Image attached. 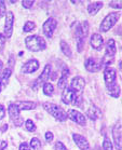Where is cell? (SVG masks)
Masks as SVG:
<instances>
[{
	"label": "cell",
	"instance_id": "1",
	"mask_svg": "<svg viewBox=\"0 0 122 150\" xmlns=\"http://www.w3.org/2000/svg\"><path fill=\"white\" fill-rule=\"evenodd\" d=\"M25 45L27 49L31 52H39L43 51L47 48V43L45 40L41 36L38 35H33V36H28L25 39Z\"/></svg>",
	"mask_w": 122,
	"mask_h": 150
},
{
	"label": "cell",
	"instance_id": "2",
	"mask_svg": "<svg viewBox=\"0 0 122 150\" xmlns=\"http://www.w3.org/2000/svg\"><path fill=\"white\" fill-rule=\"evenodd\" d=\"M43 108L47 110V112H49L52 117H54L55 119L58 120V121L63 122L67 119V113L65 112V110L54 103H44Z\"/></svg>",
	"mask_w": 122,
	"mask_h": 150
},
{
	"label": "cell",
	"instance_id": "3",
	"mask_svg": "<svg viewBox=\"0 0 122 150\" xmlns=\"http://www.w3.org/2000/svg\"><path fill=\"white\" fill-rule=\"evenodd\" d=\"M62 100L66 105H74V106H80L81 104V96L77 95V93L75 91H72L70 88L66 86L63 90L62 93Z\"/></svg>",
	"mask_w": 122,
	"mask_h": 150
},
{
	"label": "cell",
	"instance_id": "4",
	"mask_svg": "<svg viewBox=\"0 0 122 150\" xmlns=\"http://www.w3.org/2000/svg\"><path fill=\"white\" fill-rule=\"evenodd\" d=\"M119 17H120V12H111L108 15H106V17L103 20L102 23H101L99 30L102 31V33L108 31L110 28H112L115 26V24L118 22Z\"/></svg>",
	"mask_w": 122,
	"mask_h": 150
},
{
	"label": "cell",
	"instance_id": "5",
	"mask_svg": "<svg viewBox=\"0 0 122 150\" xmlns=\"http://www.w3.org/2000/svg\"><path fill=\"white\" fill-rule=\"evenodd\" d=\"M8 113L10 119L12 120V122L14 123L15 126H22L24 123V119L21 117L20 110L16 107V105L14 103H11L10 105L8 106Z\"/></svg>",
	"mask_w": 122,
	"mask_h": 150
},
{
	"label": "cell",
	"instance_id": "6",
	"mask_svg": "<svg viewBox=\"0 0 122 150\" xmlns=\"http://www.w3.org/2000/svg\"><path fill=\"white\" fill-rule=\"evenodd\" d=\"M56 26H57V21L55 20L54 17H49L43 23V26H42L44 36L49 39H51L53 37L55 29H56Z\"/></svg>",
	"mask_w": 122,
	"mask_h": 150
},
{
	"label": "cell",
	"instance_id": "7",
	"mask_svg": "<svg viewBox=\"0 0 122 150\" xmlns=\"http://www.w3.org/2000/svg\"><path fill=\"white\" fill-rule=\"evenodd\" d=\"M13 24H14V14L13 12H7L6 14V20H4V36L6 39L11 38L13 34Z\"/></svg>",
	"mask_w": 122,
	"mask_h": 150
},
{
	"label": "cell",
	"instance_id": "8",
	"mask_svg": "<svg viewBox=\"0 0 122 150\" xmlns=\"http://www.w3.org/2000/svg\"><path fill=\"white\" fill-rule=\"evenodd\" d=\"M112 139L115 143L117 150H122V133H121V122L116 123V125L112 129Z\"/></svg>",
	"mask_w": 122,
	"mask_h": 150
},
{
	"label": "cell",
	"instance_id": "9",
	"mask_svg": "<svg viewBox=\"0 0 122 150\" xmlns=\"http://www.w3.org/2000/svg\"><path fill=\"white\" fill-rule=\"evenodd\" d=\"M102 61L99 59V58L95 57H90L88 58L84 63V67L85 69L90 72H97L101 70L102 68Z\"/></svg>",
	"mask_w": 122,
	"mask_h": 150
},
{
	"label": "cell",
	"instance_id": "10",
	"mask_svg": "<svg viewBox=\"0 0 122 150\" xmlns=\"http://www.w3.org/2000/svg\"><path fill=\"white\" fill-rule=\"evenodd\" d=\"M116 79H117V74H116L115 69L106 67L104 70V80H105L106 88H110L112 85H115L117 83Z\"/></svg>",
	"mask_w": 122,
	"mask_h": 150
},
{
	"label": "cell",
	"instance_id": "11",
	"mask_svg": "<svg viewBox=\"0 0 122 150\" xmlns=\"http://www.w3.org/2000/svg\"><path fill=\"white\" fill-rule=\"evenodd\" d=\"M67 117L71 121H74L76 122L77 124L81 126H84L87 124V118L84 117V115H82L80 111L78 110H75V109H70L69 111L67 112Z\"/></svg>",
	"mask_w": 122,
	"mask_h": 150
},
{
	"label": "cell",
	"instance_id": "12",
	"mask_svg": "<svg viewBox=\"0 0 122 150\" xmlns=\"http://www.w3.org/2000/svg\"><path fill=\"white\" fill-rule=\"evenodd\" d=\"M51 71H52V67L50 64H47V65L44 66L43 68V71H42V74H41L39 77H38V79L36 80V81L34 82V89L37 90V88L39 86V85L41 84V83H45V82L50 79V76H51Z\"/></svg>",
	"mask_w": 122,
	"mask_h": 150
},
{
	"label": "cell",
	"instance_id": "13",
	"mask_svg": "<svg viewBox=\"0 0 122 150\" xmlns=\"http://www.w3.org/2000/svg\"><path fill=\"white\" fill-rule=\"evenodd\" d=\"M88 35H89V23L87 21H83V22L78 24V26L76 27V31H75L76 40L77 39L85 40V38L88 37Z\"/></svg>",
	"mask_w": 122,
	"mask_h": 150
},
{
	"label": "cell",
	"instance_id": "14",
	"mask_svg": "<svg viewBox=\"0 0 122 150\" xmlns=\"http://www.w3.org/2000/svg\"><path fill=\"white\" fill-rule=\"evenodd\" d=\"M85 86V80L80 76L74 77L70 81V89L75 91L76 93H81L84 90Z\"/></svg>",
	"mask_w": 122,
	"mask_h": 150
},
{
	"label": "cell",
	"instance_id": "15",
	"mask_svg": "<svg viewBox=\"0 0 122 150\" xmlns=\"http://www.w3.org/2000/svg\"><path fill=\"white\" fill-rule=\"evenodd\" d=\"M39 62L36 59V58H33V59H29L27 61L23 66H22V72L23 74H33V72H36L39 69Z\"/></svg>",
	"mask_w": 122,
	"mask_h": 150
},
{
	"label": "cell",
	"instance_id": "16",
	"mask_svg": "<svg viewBox=\"0 0 122 150\" xmlns=\"http://www.w3.org/2000/svg\"><path fill=\"white\" fill-rule=\"evenodd\" d=\"M72 138H74V142L80 150H90V144L84 136H82L80 134L74 133L72 134Z\"/></svg>",
	"mask_w": 122,
	"mask_h": 150
},
{
	"label": "cell",
	"instance_id": "17",
	"mask_svg": "<svg viewBox=\"0 0 122 150\" xmlns=\"http://www.w3.org/2000/svg\"><path fill=\"white\" fill-rule=\"evenodd\" d=\"M90 43L94 50H97V51L102 50L103 45H104V39H103L102 35L93 34L91 36V39H90Z\"/></svg>",
	"mask_w": 122,
	"mask_h": 150
},
{
	"label": "cell",
	"instance_id": "18",
	"mask_svg": "<svg viewBox=\"0 0 122 150\" xmlns=\"http://www.w3.org/2000/svg\"><path fill=\"white\" fill-rule=\"evenodd\" d=\"M87 116L92 121H96V120H99L102 117V111H101V109H99L97 106L92 104L89 107V109L87 110Z\"/></svg>",
	"mask_w": 122,
	"mask_h": 150
},
{
	"label": "cell",
	"instance_id": "19",
	"mask_svg": "<svg viewBox=\"0 0 122 150\" xmlns=\"http://www.w3.org/2000/svg\"><path fill=\"white\" fill-rule=\"evenodd\" d=\"M69 75H70V71H69L68 67L65 66L64 68H63V70H62L61 78L58 79V82H57V86L61 90H64L67 86V79L69 77Z\"/></svg>",
	"mask_w": 122,
	"mask_h": 150
},
{
	"label": "cell",
	"instance_id": "20",
	"mask_svg": "<svg viewBox=\"0 0 122 150\" xmlns=\"http://www.w3.org/2000/svg\"><path fill=\"white\" fill-rule=\"evenodd\" d=\"M18 110H33L36 108V103L34 102H28V100H20V102L14 103Z\"/></svg>",
	"mask_w": 122,
	"mask_h": 150
},
{
	"label": "cell",
	"instance_id": "21",
	"mask_svg": "<svg viewBox=\"0 0 122 150\" xmlns=\"http://www.w3.org/2000/svg\"><path fill=\"white\" fill-rule=\"evenodd\" d=\"M116 53H117V47H116V42L113 39H109L106 43V53L105 55L110 56V57H115Z\"/></svg>",
	"mask_w": 122,
	"mask_h": 150
},
{
	"label": "cell",
	"instance_id": "22",
	"mask_svg": "<svg viewBox=\"0 0 122 150\" xmlns=\"http://www.w3.org/2000/svg\"><path fill=\"white\" fill-rule=\"evenodd\" d=\"M104 4H103L102 1H96V2H92L88 6V12L89 14H91V15H95V14L97 13L101 9L103 8Z\"/></svg>",
	"mask_w": 122,
	"mask_h": 150
},
{
	"label": "cell",
	"instance_id": "23",
	"mask_svg": "<svg viewBox=\"0 0 122 150\" xmlns=\"http://www.w3.org/2000/svg\"><path fill=\"white\" fill-rule=\"evenodd\" d=\"M11 75H12L11 68H6L4 70H2V74L0 76V83L2 84V86H6V85L8 84Z\"/></svg>",
	"mask_w": 122,
	"mask_h": 150
},
{
	"label": "cell",
	"instance_id": "24",
	"mask_svg": "<svg viewBox=\"0 0 122 150\" xmlns=\"http://www.w3.org/2000/svg\"><path fill=\"white\" fill-rule=\"evenodd\" d=\"M107 92L110 96L118 98V97H120V94H121V88L118 83H116L115 85H112L110 88H107Z\"/></svg>",
	"mask_w": 122,
	"mask_h": 150
},
{
	"label": "cell",
	"instance_id": "25",
	"mask_svg": "<svg viewBox=\"0 0 122 150\" xmlns=\"http://www.w3.org/2000/svg\"><path fill=\"white\" fill-rule=\"evenodd\" d=\"M60 47H61V50H62V52L64 53V55H66L67 57H71V55H72V52H71L70 47L68 45V43L66 42V41L62 40Z\"/></svg>",
	"mask_w": 122,
	"mask_h": 150
},
{
	"label": "cell",
	"instance_id": "26",
	"mask_svg": "<svg viewBox=\"0 0 122 150\" xmlns=\"http://www.w3.org/2000/svg\"><path fill=\"white\" fill-rule=\"evenodd\" d=\"M42 91H43L44 95H47V96H52L53 94H54V88H53V85H52L50 82H45V83H43Z\"/></svg>",
	"mask_w": 122,
	"mask_h": 150
},
{
	"label": "cell",
	"instance_id": "27",
	"mask_svg": "<svg viewBox=\"0 0 122 150\" xmlns=\"http://www.w3.org/2000/svg\"><path fill=\"white\" fill-rule=\"evenodd\" d=\"M35 28H36V24H35L34 22H31V21H28L24 25L23 31L24 33H30L31 30H34Z\"/></svg>",
	"mask_w": 122,
	"mask_h": 150
},
{
	"label": "cell",
	"instance_id": "28",
	"mask_svg": "<svg viewBox=\"0 0 122 150\" xmlns=\"http://www.w3.org/2000/svg\"><path fill=\"white\" fill-rule=\"evenodd\" d=\"M25 127H26V130L28 132H36V124L34 123L33 120H27L26 122H25Z\"/></svg>",
	"mask_w": 122,
	"mask_h": 150
},
{
	"label": "cell",
	"instance_id": "29",
	"mask_svg": "<svg viewBox=\"0 0 122 150\" xmlns=\"http://www.w3.org/2000/svg\"><path fill=\"white\" fill-rule=\"evenodd\" d=\"M30 148H33V149L35 150H38L39 148L41 147V143H40V140L38 139L37 137H34V138H31L30 140Z\"/></svg>",
	"mask_w": 122,
	"mask_h": 150
},
{
	"label": "cell",
	"instance_id": "30",
	"mask_svg": "<svg viewBox=\"0 0 122 150\" xmlns=\"http://www.w3.org/2000/svg\"><path fill=\"white\" fill-rule=\"evenodd\" d=\"M103 149L104 150H113L111 142H110L107 137H105V139H104V142H103Z\"/></svg>",
	"mask_w": 122,
	"mask_h": 150
},
{
	"label": "cell",
	"instance_id": "31",
	"mask_svg": "<svg viewBox=\"0 0 122 150\" xmlns=\"http://www.w3.org/2000/svg\"><path fill=\"white\" fill-rule=\"evenodd\" d=\"M7 8H6V4L4 0H0V17L4 16L7 14Z\"/></svg>",
	"mask_w": 122,
	"mask_h": 150
},
{
	"label": "cell",
	"instance_id": "32",
	"mask_svg": "<svg viewBox=\"0 0 122 150\" xmlns=\"http://www.w3.org/2000/svg\"><path fill=\"white\" fill-rule=\"evenodd\" d=\"M22 6L25 9H30L34 6V0H24L23 2H22Z\"/></svg>",
	"mask_w": 122,
	"mask_h": 150
},
{
	"label": "cell",
	"instance_id": "33",
	"mask_svg": "<svg viewBox=\"0 0 122 150\" xmlns=\"http://www.w3.org/2000/svg\"><path fill=\"white\" fill-rule=\"evenodd\" d=\"M77 48H78V52L81 53L82 50H83V47H84V40L82 39H77Z\"/></svg>",
	"mask_w": 122,
	"mask_h": 150
},
{
	"label": "cell",
	"instance_id": "34",
	"mask_svg": "<svg viewBox=\"0 0 122 150\" xmlns=\"http://www.w3.org/2000/svg\"><path fill=\"white\" fill-rule=\"evenodd\" d=\"M55 150H67V148L62 142H56L55 143Z\"/></svg>",
	"mask_w": 122,
	"mask_h": 150
},
{
	"label": "cell",
	"instance_id": "35",
	"mask_svg": "<svg viewBox=\"0 0 122 150\" xmlns=\"http://www.w3.org/2000/svg\"><path fill=\"white\" fill-rule=\"evenodd\" d=\"M6 45V37L4 36V34H0V51H2Z\"/></svg>",
	"mask_w": 122,
	"mask_h": 150
},
{
	"label": "cell",
	"instance_id": "36",
	"mask_svg": "<svg viewBox=\"0 0 122 150\" xmlns=\"http://www.w3.org/2000/svg\"><path fill=\"white\" fill-rule=\"evenodd\" d=\"M109 6H110L111 8L118 9V10H120V9H121V2H120V1H112V2H110V4H109Z\"/></svg>",
	"mask_w": 122,
	"mask_h": 150
},
{
	"label": "cell",
	"instance_id": "37",
	"mask_svg": "<svg viewBox=\"0 0 122 150\" xmlns=\"http://www.w3.org/2000/svg\"><path fill=\"white\" fill-rule=\"evenodd\" d=\"M53 137H54V135H53L52 132H47L45 133V140H47L48 143H51L52 140H53Z\"/></svg>",
	"mask_w": 122,
	"mask_h": 150
},
{
	"label": "cell",
	"instance_id": "38",
	"mask_svg": "<svg viewBox=\"0 0 122 150\" xmlns=\"http://www.w3.org/2000/svg\"><path fill=\"white\" fill-rule=\"evenodd\" d=\"M6 117V108L4 105L0 104V120H2Z\"/></svg>",
	"mask_w": 122,
	"mask_h": 150
},
{
	"label": "cell",
	"instance_id": "39",
	"mask_svg": "<svg viewBox=\"0 0 122 150\" xmlns=\"http://www.w3.org/2000/svg\"><path fill=\"white\" fill-rule=\"evenodd\" d=\"M18 150H30V147H29V145L27 143H22L20 145Z\"/></svg>",
	"mask_w": 122,
	"mask_h": 150
},
{
	"label": "cell",
	"instance_id": "40",
	"mask_svg": "<svg viewBox=\"0 0 122 150\" xmlns=\"http://www.w3.org/2000/svg\"><path fill=\"white\" fill-rule=\"evenodd\" d=\"M8 144L6 140H0V150H4L7 148Z\"/></svg>",
	"mask_w": 122,
	"mask_h": 150
},
{
	"label": "cell",
	"instance_id": "41",
	"mask_svg": "<svg viewBox=\"0 0 122 150\" xmlns=\"http://www.w3.org/2000/svg\"><path fill=\"white\" fill-rule=\"evenodd\" d=\"M8 127H9V126H8V124H4V126H2V129H1L0 131H2V132H6V131L8 130Z\"/></svg>",
	"mask_w": 122,
	"mask_h": 150
},
{
	"label": "cell",
	"instance_id": "42",
	"mask_svg": "<svg viewBox=\"0 0 122 150\" xmlns=\"http://www.w3.org/2000/svg\"><path fill=\"white\" fill-rule=\"evenodd\" d=\"M2 66H4L2 65V62L0 61V72H1V70H2Z\"/></svg>",
	"mask_w": 122,
	"mask_h": 150
},
{
	"label": "cell",
	"instance_id": "43",
	"mask_svg": "<svg viewBox=\"0 0 122 150\" xmlns=\"http://www.w3.org/2000/svg\"><path fill=\"white\" fill-rule=\"evenodd\" d=\"M2 88H4V86H2V84L0 83V92H1V90H2Z\"/></svg>",
	"mask_w": 122,
	"mask_h": 150
}]
</instances>
